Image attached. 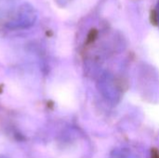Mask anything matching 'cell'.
<instances>
[{
  "instance_id": "6da1fadb",
  "label": "cell",
  "mask_w": 159,
  "mask_h": 158,
  "mask_svg": "<svg viewBox=\"0 0 159 158\" xmlns=\"http://www.w3.org/2000/svg\"><path fill=\"white\" fill-rule=\"evenodd\" d=\"M36 20V12L34 8L29 5H22L16 17L8 23V27L11 29H24L32 26Z\"/></svg>"
},
{
  "instance_id": "7a4b0ae2",
  "label": "cell",
  "mask_w": 159,
  "mask_h": 158,
  "mask_svg": "<svg viewBox=\"0 0 159 158\" xmlns=\"http://www.w3.org/2000/svg\"><path fill=\"white\" fill-rule=\"evenodd\" d=\"M109 158H140V156L129 148H117L112 152Z\"/></svg>"
}]
</instances>
